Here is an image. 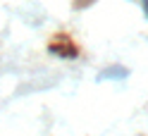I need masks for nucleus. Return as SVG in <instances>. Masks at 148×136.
Masks as SVG:
<instances>
[{"label": "nucleus", "mask_w": 148, "mask_h": 136, "mask_svg": "<svg viewBox=\"0 0 148 136\" xmlns=\"http://www.w3.org/2000/svg\"><path fill=\"white\" fill-rule=\"evenodd\" d=\"M129 77V72L124 69V67H108V69H103L98 74V81H108V79H127Z\"/></svg>", "instance_id": "obj_1"}, {"label": "nucleus", "mask_w": 148, "mask_h": 136, "mask_svg": "<svg viewBox=\"0 0 148 136\" xmlns=\"http://www.w3.org/2000/svg\"><path fill=\"white\" fill-rule=\"evenodd\" d=\"M141 7H143V14H146V19H148V0H141Z\"/></svg>", "instance_id": "obj_2"}]
</instances>
